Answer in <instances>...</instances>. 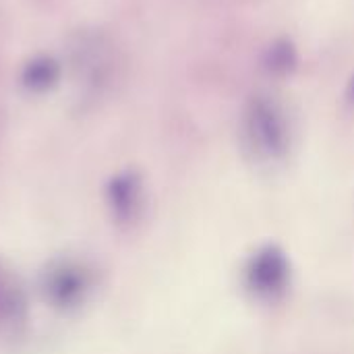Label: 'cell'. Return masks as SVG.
<instances>
[{
	"mask_svg": "<svg viewBox=\"0 0 354 354\" xmlns=\"http://www.w3.org/2000/svg\"><path fill=\"white\" fill-rule=\"evenodd\" d=\"M299 56H297V48L290 39L282 37L276 39L266 56H263V68L272 75V77H286L297 68Z\"/></svg>",
	"mask_w": 354,
	"mask_h": 354,
	"instance_id": "cell-3",
	"label": "cell"
},
{
	"mask_svg": "<svg viewBox=\"0 0 354 354\" xmlns=\"http://www.w3.org/2000/svg\"><path fill=\"white\" fill-rule=\"evenodd\" d=\"M54 79H56V64L48 58L31 62L25 71V83L31 89H46L54 83Z\"/></svg>",
	"mask_w": 354,
	"mask_h": 354,
	"instance_id": "cell-5",
	"label": "cell"
},
{
	"mask_svg": "<svg viewBox=\"0 0 354 354\" xmlns=\"http://www.w3.org/2000/svg\"><path fill=\"white\" fill-rule=\"evenodd\" d=\"M114 207L122 218H135L141 207V187L135 176H120L114 187Z\"/></svg>",
	"mask_w": 354,
	"mask_h": 354,
	"instance_id": "cell-4",
	"label": "cell"
},
{
	"mask_svg": "<svg viewBox=\"0 0 354 354\" xmlns=\"http://www.w3.org/2000/svg\"><path fill=\"white\" fill-rule=\"evenodd\" d=\"M243 156L259 170L282 166L292 147V127L284 106L268 93H255L243 108L239 124Z\"/></svg>",
	"mask_w": 354,
	"mask_h": 354,
	"instance_id": "cell-1",
	"label": "cell"
},
{
	"mask_svg": "<svg viewBox=\"0 0 354 354\" xmlns=\"http://www.w3.org/2000/svg\"><path fill=\"white\" fill-rule=\"evenodd\" d=\"M346 104L354 108V75L353 79L348 81V87H346Z\"/></svg>",
	"mask_w": 354,
	"mask_h": 354,
	"instance_id": "cell-6",
	"label": "cell"
},
{
	"mask_svg": "<svg viewBox=\"0 0 354 354\" xmlns=\"http://www.w3.org/2000/svg\"><path fill=\"white\" fill-rule=\"evenodd\" d=\"M241 284L247 297L263 307L280 305L292 288V263L280 245L257 247L243 263Z\"/></svg>",
	"mask_w": 354,
	"mask_h": 354,
	"instance_id": "cell-2",
	"label": "cell"
}]
</instances>
